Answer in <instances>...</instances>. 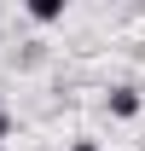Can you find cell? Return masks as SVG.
<instances>
[{
    "mask_svg": "<svg viewBox=\"0 0 145 151\" xmlns=\"http://www.w3.org/2000/svg\"><path fill=\"white\" fill-rule=\"evenodd\" d=\"M110 116H139V87H110Z\"/></svg>",
    "mask_w": 145,
    "mask_h": 151,
    "instance_id": "1",
    "label": "cell"
},
{
    "mask_svg": "<svg viewBox=\"0 0 145 151\" xmlns=\"http://www.w3.org/2000/svg\"><path fill=\"white\" fill-rule=\"evenodd\" d=\"M70 151H99V145H93V139H75V145H70Z\"/></svg>",
    "mask_w": 145,
    "mask_h": 151,
    "instance_id": "4",
    "label": "cell"
},
{
    "mask_svg": "<svg viewBox=\"0 0 145 151\" xmlns=\"http://www.w3.org/2000/svg\"><path fill=\"white\" fill-rule=\"evenodd\" d=\"M6 134H12V116H6V111H0V139H6Z\"/></svg>",
    "mask_w": 145,
    "mask_h": 151,
    "instance_id": "3",
    "label": "cell"
},
{
    "mask_svg": "<svg viewBox=\"0 0 145 151\" xmlns=\"http://www.w3.org/2000/svg\"><path fill=\"white\" fill-rule=\"evenodd\" d=\"M29 18L35 23H58L64 18V0H29Z\"/></svg>",
    "mask_w": 145,
    "mask_h": 151,
    "instance_id": "2",
    "label": "cell"
}]
</instances>
